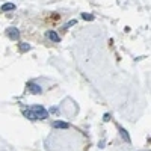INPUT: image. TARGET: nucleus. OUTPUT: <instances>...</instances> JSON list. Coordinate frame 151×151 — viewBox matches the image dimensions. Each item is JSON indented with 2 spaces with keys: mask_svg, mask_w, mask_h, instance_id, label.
<instances>
[{
  "mask_svg": "<svg viewBox=\"0 0 151 151\" xmlns=\"http://www.w3.org/2000/svg\"><path fill=\"white\" fill-rule=\"evenodd\" d=\"M53 127H56V129H67L68 124L67 122H62V121H56V122H53Z\"/></svg>",
  "mask_w": 151,
  "mask_h": 151,
  "instance_id": "39448f33",
  "label": "nucleus"
},
{
  "mask_svg": "<svg viewBox=\"0 0 151 151\" xmlns=\"http://www.w3.org/2000/svg\"><path fill=\"white\" fill-rule=\"evenodd\" d=\"M12 9H15V5L14 3H6V5H3L2 6V11H12Z\"/></svg>",
  "mask_w": 151,
  "mask_h": 151,
  "instance_id": "423d86ee",
  "label": "nucleus"
},
{
  "mask_svg": "<svg viewBox=\"0 0 151 151\" xmlns=\"http://www.w3.org/2000/svg\"><path fill=\"white\" fill-rule=\"evenodd\" d=\"M6 36L9 38V40H18V38H20V32L15 27H8L6 29Z\"/></svg>",
  "mask_w": 151,
  "mask_h": 151,
  "instance_id": "f03ea898",
  "label": "nucleus"
},
{
  "mask_svg": "<svg viewBox=\"0 0 151 151\" xmlns=\"http://www.w3.org/2000/svg\"><path fill=\"white\" fill-rule=\"evenodd\" d=\"M27 91L32 92V94H41L42 89L40 85H35V83H27Z\"/></svg>",
  "mask_w": 151,
  "mask_h": 151,
  "instance_id": "7ed1b4c3",
  "label": "nucleus"
},
{
  "mask_svg": "<svg viewBox=\"0 0 151 151\" xmlns=\"http://www.w3.org/2000/svg\"><path fill=\"white\" fill-rule=\"evenodd\" d=\"M29 48H30L29 44H21V45H20V50H21V52H24V50H29Z\"/></svg>",
  "mask_w": 151,
  "mask_h": 151,
  "instance_id": "1a4fd4ad",
  "label": "nucleus"
},
{
  "mask_svg": "<svg viewBox=\"0 0 151 151\" xmlns=\"http://www.w3.org/2000/svg\"><path fill=\"white\" fill-rule=\"evenodd\" d=\"M119 132H121V134H122V137H124V139H125V141H127V142H129L130 139H129V136H127V132H124L122 129H119Z\"/></svg>",
  "mask_w": 151,
  "mask_h": 151,
  "instance_id": "0eeeda50",
  "label": "nucleus"
},
{
  "mask_svg": "<svg viewBox=\"0 0 151 151\" xmlns=\"http://www.w3.org/2000/svg\"><path fill=\"white\" fill-rule=\"evenodd\" d=\"M24 116H27L29 119H45L48 113L42 106H32L24 110Z\"/></svg>",
  "mask_w": 151,
  "mask_h": 151,
  "instance_id": "f257e3e1",
  "label": "nucleus"
},
{
  "mask_svg": "<svg viewBox=\"0 0 151 151\" xmlns=\"http://www.w3.org/2000/svg\"><path fill=\"white\" fill-rule=\"evenodd\" d=\"M45 36H47V40H50V41H53V42H59L60 41V38H59V35L55 32V30H48L47 33H45Z\"/></svg>",
  "mask_w": 151,
  "mask_h": 151,
  "instance_id": "20e7f679",
  "label": "nucleus"
},
{
  "mask_svg": "<svg viewBox=\"0 0 151 151\" xmlns=\"http://www.w3.org/2000/svg\"><path fill=\"white\" fill-rule=\"evenodd\" d=\"M82 17H83V20H94V15H91V14H82Z\"/></svg>",
  "mask_w": 151,
  "mask_h": 151,
  "instance_id": "6e6552de",
  "label": "nucleus"
}]
</instances>
